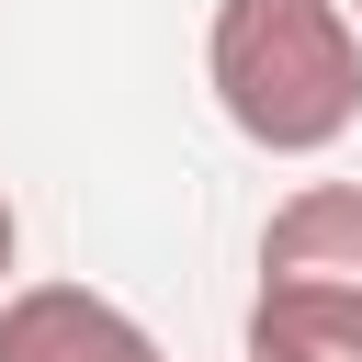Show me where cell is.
Returning a JSON list of instances; mask_svg holds the SVG:
<instances>
[{
    "instance_id": "obj_1",
    "label": "cell",
    "mask_w": 362,
    "mask_h": 362,
    "mask_svg": "<svg viewBox=\"0 0 362 362\" xmlns=\"http://www.w3.org/2000/svg\"><path fill=\"white\" fill-rule=\"evenodd\" d=\"M204 90L260 158H328L362 124V23L339 0H215Z\"/></svg>"
},
{
    "instance_id": "obj_2",
    "label": "cell",
    "mask_w": 362,
    "mask_h": 362,
    "mask_svg": "<svg viewBox=\"0 0 362 362\" xmlns=\"http://www.w3.org/2000/svg\"><path fill=\"white\" fill-rule=\"evenodd\" d=\"M0 362H170V351L102 283H11L0 294Z\"/></svg>"
},
{
    "instance_id": "obj_3",
    "label": "cell",
    "mask_w": 362,
    "mask_h": 362,
    "mask_svg": "<svg viewBox=\"0 0 362 362\" xmlns=\"http://www.w3.org/2000/svg\"><path fill=\"white\" fill-rule=\"evenodd\" d=\"M260 283L362 305V181H294L260 226Z\"/></svg>"
},
{
    "instance_id": "obj_4",
    "label": "cell",
    "mask_w": 362,
    "mask_h": 362,
    "mask_svg": "<svg viewBox=\"0 0 362 362\" xmlns=\"http://www.w3.org/2000/svg\"><path fill=\"white\" fill-rule=\"evenodd\" d=\"M238 362H362V305L339 294H249V328H238Z\"/></svg>"
},
{
    "instance_id": "obj_5",
    "label": "cell",
    "mask_w": 362,
    "mask_h": 362,
    "mask_svg": "<svg viewBox=\"0 0 362 362\" xmlns=\"http://www.w3.org/2000/svg\"><path fill=\"white\" fill-rule=\"evenodd\" d=\"M11 260H23V215H11V192H0V294H11Z\"/></svg>"
},
{
    "instance_id": "obj_6",
    "label": "cell",
    "mask_w": 362,
    "mask_h": 362,
    "mask_svg": "<svg viewBox=\"0 0 362 362\" xmlns=\"http://www.w3.org/2000/svg\"><path fill=\"white\" fill-rule=\"evenodd\" d=\"M339 11H351V23H362V0H339Z\"/></svg>"
}]
</instances>
